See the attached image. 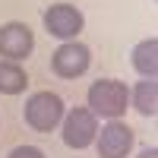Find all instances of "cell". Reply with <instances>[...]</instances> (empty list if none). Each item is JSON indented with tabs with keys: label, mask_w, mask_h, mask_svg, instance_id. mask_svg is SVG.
<instances>
[{
	"label": "cell",
	"mask_w": 158,
	"mask_h": 158,
	"mask_svg": "<svg viewBox=\"0 0 158 158\" xmlns=\"http://www.w3.org/2000/svg\"><path fill=\"white\" fill-rule=\"evenodd\" d=\"M89 111L95 117H108V120H120L130 108V89L120 79H98L89 85Z\"/></svg>",
	"instance_id": "obj_1"
},
{
	"label": "cell",
	"mask_w": 158,
	"mask_h": 158,
	"mask_svg": "<svg viewBox=\"0 0 158 158\" xmlns=\"http://www.w3.org/2000/svg\"><path fill=\"white\" fill-rule=\"evenodd\" d=\"M63 114H67V104L57 92H35V95L25 101V123L38 133H51V130H57Z\"/></svg>",
	"instance_id": "obj_2"
},
{
	"label": "cell",
	"mask_w": 158,
	"mask_h": 158,
	"mask_svg": "<svg viewBox=\"0 0 158 158\" xmlns=\"http://www.w3.org/2000/svg\"><path fill=\"white\" fill-rule=\"evenodd\" d=\"M63 146L70 149H89L95 142V133H98V120L89 108H70L63 114Z\"/></svg>",
	"instance_id": "obj_3"
},
{
	"label": "cell",
	"mask_w": 158,
	"mask_h": 158,
	"mask_svg": "<svg viewBox=\"0 0 158 158\" xmlns=\"http://www.w3.org/2000/svg\"><path fill=\"white\" fill-rule=\"evenodd\" d=\"M89 67H92V51L82 41H63L51 54V70L60 79H79Z\"/></svg>",
	"instance_id": "obj_4"
},
{
	"label": "cell",
	"mask_w": 158,
	"mask_h": 158,
	"mask_svg": "<svg viewBox=\"0 0 158 158\" xmlns=\"http://www.w3.org/2000/svg\"><path fill=\"white\" fill-rule=\"evenodd\" d=\"M82 25H85V19L73 3H54L44 10V29H48V35L60 38V41H76Z\"/></svg>",
	"instance_id": "obj_5"
},
{
	"label": "cell",
	"mask_w": 158,
	"mask_h": 158,
	"mask_svg": "<svg viewBox=\"0 0 158 158\" xmlns=\"http://www.w3.org/2000/svg\"><path fill=\"white\" fill-rule=\"evenodd\" d=\"M35 51V35L25 22H6L0 25V57L19 63Z\"/></svg>",
	"instance_id": "obj_6"
},
{
	"label": "cell",
	"mask_w": 158,
	"mask_h": 158,
	"mask_svg": "<svg viewBox=\"0 0 158 158\" xmlns=\"http://www.w3.org/2000/svg\"><path fill=\"white\" fill-rule=\"evenodd\" d=\"M95 136H98V158H127L136 139V133L123 120H108Z\"/></svg>",
	"instance_id": "obj_7"
},
{
	"label": "cell",
	"mask_w": 158,
	"mask_h": 158,
	"mask_svg": "<svg viewBox=\"0 0 158 158\" xmlns=\"http://www.w3.org/2000/svg\"><path fill=\"white\" fill-rule=\"evenodd\" d=\"M133 70L142 76V79H155L158 73V38H146L133 48Z\"/></svg>",
	"instance_id": "obj_8"
},
{
	"label": "cell",
	"mask_w": 158,
	"mask_h": 158,
	"mask_svg": "<svg viewBox=\"0 0 158 158\" xmlns=\"http://www.w3.org/2000/svg\"><path fill=\"white\" fill-rule=\"evenodd\" d=\"M29 85V76L19 63L13 60H0V95H19Z\"/></svg>",
	"instance_id": "obj_9"
},
{
	"label": "cell",
	"mask_w": 158,
	"mask_h": 158,
	"mask_svg": "<svg viewBox=\"0 0 158 158\" xmlns=\"http://www.w3.org/2000/svg\"><path fill=\"white\" fill-rule=\"evenodd\" d=\"M133 108L142 117H155L158 114V82L155 79H142L133 89Z\"/></svg>",
	"instance_id": "obj_10"
},
{
	"label": "cell",
	"mask_w": 158,
	"mask_h": 158,
	"mask_svg": "<svg viewBox=\"0 0 158 158\" xmlns=\"http://www.w3.org/2000/svg\"><path fill=\"white\" fill-rule=\"evenodd\" d=\"M10 158H44V152L35 149V146H16L10 152Z\"/></svg>",
	"instance_id": "obj_11"
},
{
	"label": "cell",
	"mask_w": 158,
	"mask_h": 158,
	"mask_svg": "<svg viewBox=\"0 0 158 158\" xmlns=\"http://www.w3.org/2000/svg\"><path fill=\"white\" fill-rule=\"evenodd\" d=\"M139 158H158V149H155V146H149V149H142V152H139Z\"/></svg>",
	"instance_id": "obj_12"
}]
</instances>
